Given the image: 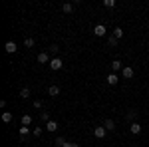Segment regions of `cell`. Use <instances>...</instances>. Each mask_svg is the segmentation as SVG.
Listing matches in <instances>:
<instances>
[{
  "instance_id": "cell-16",
  "label": "cell",
  "mask_w": 149,
  "mask_h": 147,
  "mask_svg": "<svg viewBox=\"0 0 149 147\" xmlns=\"http://www.w3.org/2000/svg\"><path fill=\"white\" fill-rule=\"evenodd\" d=\"M20 98H22V100H28V98H30V90H28V88H22V91H20Z\"/></svg>"
},
{
  "instance_id": "cell-21",
  "label": "cell",
  "mask_w": 149,
  "mask_h": 147,
  "mask_svg": "<svg viewBox=\"0 0 149 147\" xmlns=\"http://www.w3.org/2000/svg\"><path fill=\"white\" fill-rule=\"evenodd\" d=\"M24 46H26V48H32V46H34V38H26V40H24Z\"/></svg>"
},
{
  "instance_id": "cell-7",
  "label": "cell",
  "mask_w": 149,
  "mask_h": 147,
  "mask_svg": "<svg viewBox=\"0 0 149 147\" xmlns=\"http://www.w3.org/2000/svg\"><path fill=\"white\" fill-rule=\"evenodd\" d=\"M4 50H6L8 54H14V52L18 50V46L14 44V42H6V44H4Z\"/></svg>"
},
{
  "instance_id": "cell-24",
  "label": "cell",
  "mask_w": 149,
  "mask_h": 147,
  "mask_svg": "<svg viewBox=\"0 0 149 147\" xmlns=\"http://www.w3.org/2000/svg\"><path fill=\"white\" fill-rule=\"evenodd\" d=\"M127 119H129V121H133V119H135V111H133V109H131V111H127Z\"/></svg>"
},
{
  "instance_id": "cell-1",
  "label": "cell",
  "mask_w": 149,
  "mask_h": 147,
  "mask_svg": "<svg viewBox=\"0 0 149 147\" xmlns=\"http://www.w3.org/2000/svg\"><path fill=\"white\" fill-rule=\"evenodd\" d=\"M62 66H64V64H62V60H60V58H52V62H50V70H54V72H56V70H62Z\"/></svg>"
},
{
  "instance_id": "cell-11",
  "label": "cell",
  "mask_w": 149,
  "mask_h": 147,
  "mask_svg": "<svg viewBox=\"0 0 149 147\" xmlns=\"http://www.w3.org/2000/svg\"><path fill=\"white\" fill-rule=\"evenodd\" d=\"M103 127H105L107 131H113L115 129V121L113 119H105V125H103Z\"/></svg>"
},
{
  "instance_id": "cell-18",
  "label": "cell",
  "mask_w": 149,
  "mask_h": 147,
  "mask_svg": "<svg viewBox=\"0 0 149 147\" xmlns=\"http://www.w3.org/2000/svg\"><path fill=\"white\" fill-rule=\"evenodd\" d=\"M121 36H123V30H121V28H113V38H117V40H119Z\"/></svg>"
},
{
  "instance_id": "cell-27",
  "label": "cell",
  "mask_w": 149,
  "mask_h": 147,
  "mask_svg": "<svg viewBox=\"0 0 149 147\" xmlns=\"http://www.w3.org/2000/svg\"><path fill=\"white\" fill-rule=\"evenodd\" d=\"M34 107H36V109H40V107H42V102H40V100H36V102H34Z\"/></svg>"
},
{
  "instance_id": "cell-6",
  "label": "cell",
  "mask_w": 149,
  "mask_h": 147,
  "mask_svg": "<svg viewBox=\"0 0 149 147\" xmlns=\"http://www.w3.org/2000/svg\"><path fill=\"white\" fill-rule=\"evenodd\" d=\"M129 131H131L133 135H139V133H141V125H139L137 121H133V123L129 125Z\"/></svg>"
},
{
  "instance_id": "cell-19",
  "label": "cell",
  "mask_w": 149,
  "mask_h": 147,
  "mask_svg": "<svg viewBox=\"0 0 149 147\" xmlns=\"http://www.w3.org/2000/svg\"><path fill=\"white\" fill-rule=\"evenodd\" d=\"M28 131H30V129H28L26 125H22V127H20V137H22V139H24V137L28 135Z\"/></svg>"
},
{
  "instance_id": "cell-3",
  "label": "cell",
  "mask_w": 149,
  "mask_h": 147,
  "mask_svg": "<svg viewBox=\"0 0 149 147\" xmlns=\"http://www.w3.org/2000/svg\"><path fill=\"white\" fill-rule=\"evenodd\" d=\"M38 62H40V64H50V62H52V60H50V54H48V52H40V54H38Z\"/></svg>"
},
{
  "instance_id": "cell-4",
  "label": "cell",
  "mask_w": 149,
  "mask_h": 147,
  "mask_svg": "<svg viewBox=\"0 0 149 147\" xmlns=\"http://www.w3.org/2000/svg\"><path fill=\"white\" fill-rule=\"evenodd\" d=\"M133 74H135V72H133V68H129V66H125V68L121 70V76H123L125 79H131V78H133Z\"/></svg>"
},
{
  "instance_id": "cell-26",
  "label": "cell",
  "mask_w": 149,
  "mask_h": 147,
  "mask_svg": "<svg viewBox=\"0 0 149 147\" xmlns=\"http://www.w3.org/2000/svg\"><path fill=\"white\" fill-rule=\"evenodd\" d=\"M42 119H44L46 123H48V121H50V115H48V111H42Z\"/></svg>"
},
{
  "instance_id": "cell-22",
  "label": "cell",
  "mask_w": 149,
  "mask_h": 147,
  "mask_svg": "<svg viewBox=\"0 0 149 147\" xmlns=\"http://www.w3.org/2000/svg\"><path fill=\"white\" fill-rule=\"evenodd\" d=\"M107 44H109V46H113V48H115V46H117V38L109 36V38H107Z\"/></svg>"
},
{
  "instance_id": "cell-13",
  "label": "cell",
  "mask_w": 149,
  "mask_h": 147,
  "mask_svg": "<svg viewBox=\"0 0 149 147\" xmlns=\"http://www.w3.org/2000/svg\"><path fill=\"white\" fill-rule=\"evenodd\" d=\"M62 10L66 12V14H72V12H74V4H70V2H66V4L62 6Z\"/></svg>"
},
{
  "instance_id": "cell-28",
  "label": "cell",
  "mask_w": 149,
  "mask_h": 147,
  "mask_svg": "<svg viewBox=\"0 0 149 147\" xmlns=\"http://www.w3.org/2000/svg\"><path fill=\"white\" fill-rule=\"evenodd\" d=\"M64 147H80V145H78V143H70V141H68V143H66Z\"/></svg>"
},
{
  "instance_id": "cell-2",
  "label": "cell",
  "mask_w": 149,
  "mask_h": 147,
  "mask_svg": "<svg viewBox=\"0 0 149 147\" xmlns=\"http://www.w3.org/2000/svg\"><path fill=\"white\" fill-rule=\"evenodd\" d=\"M105 32H107V30H105V26H103V24H97V26L93 28V34L97 36V38H102V36H105Z\"/></svg>"
},
{
  "instance_id": "cell-25",
  "label": "cell",
  "mask_w": 149,
  "mask_h": 147,
  "mask_svg": "<svg viewBox=\"0 0 149 147\" xmlns=\"http://www.w3.org/2000/svg\"><path fill=\"white\" fill-rule=\"evenodd\" d=\"M34 135H36V137L42 135V127H34Z\"/></svg>"
},
{
  "instance_id": "cell-17",
  "label": "cell",
  "mask_w": 149,
  "mask_h": 147,
  "mask_svg": "<svg viewBox=\"0 0 149 147\" xmlns=\"http://www.w3.org/2000/svg\"><path fill=\"white\" fill-rule=\"evenodd\" d=\"M30 123H32V117H30V115H22V125H26V127H28Z\"/></svg>"
},
{
  "instance_id": "cell-5",
  "label": "cell",
  "mask_w": 149,
  "mask_h": 147,
  "mask_svg": "<svg viewBox=\"0 0 149 147\" xmlns=\"http://www.w3.org/2000/svg\"><path fill=\"white\" fill-rule=\"evenodd\" d=\"M105 133H107V129H105V127H95V129H93V135L97 137V139H103Z\"/></svg>"
},
{
  "instance_id": "cell-12",
  "label": "cell",
  "mask_w": 149,
  "mask_h": 147,
  "mask_svg": "<svg viewBox=\"0 0 149 147\" xmlns=\"http://www.w3.org/2000/svg\"><path fill=\"white\" fill-rule=\"evenodd\" d=\"M46 129H48V131H56V129H58V123L54 121V119H50V121L46 123Z\"/></svg>"
},
{
  "instance_id": "cell-23",
  "label": "cell",
  "mask_w": 149,
  "mask_h": 147,
  "mask_svg": "<svg viewBox=\"0 0 149 147\" xmlns=\"http://www.w3.org/2000/svg\"><path fill=\"white\" fill-rule=\"evenodd\" d=\"M50 54H52V56H56V54H58V46H56V44L50 46Z\"/></svg>"
},
{
  "instance_id": "cell-15",
  "label": "cell",
  "mask_w": 149,
  "mask_h": 147,
  "mask_svg": "<svg viewBox=\"0 0 149 147\" xmlns=\"http://www.w3.org/2000/svg\"><path fill=\"white\" fill-rule=\"evenodd\" d=\"M54 143H56V147H64L66 143H68V141H66V137H58Z\"/></svg>"
},
{
  "instance_id": "cell-14",
  "label": "cell",
  "mask_w": 149,
  "mask_h": 147,
  "mask_svg": "<svg viewBox=\"0 0 149 147\" xmlns=\"http://www.w3.org/2000/svg\"><path fill=\"white\" fill-rule=\"evenodd\" d=\"M2 121H4V123H10V121H12V113L10 111H4V113H2Z\"/></svg>"
},
{
  "instance_id": "cell-8",
  "label": "cell",
  "mask_w": 149,
  "mask_h": 147,
  "mask_svg": "<svg viewBox=\"0 0 149 147\" xmlns=\"http://www.w3.org/2000/svg\"><path fill=\"white\" fill-rule=\"evenodd\" d=\"M121 70H123V64H121V62H119V60H113V62H111V72H121Z\"/></svg>"
},
{
  "instance_id": "cell-9",
  "label": "cell",
  "mask_w": 149,
  "mask_h": 147,
  "mask_svg": "<svg viewBox=\"0 0 149 147\" xmlns=\"http://www.w3.org/2000/svg\"><path fill=\"white\" fill-rule=\"evenodd\" d=\"M48 95H52V98L60 95V86H50V90H48Z\"/></svg>"
},
{
  "instance_id": "cell-20",
  "label": "cell",
  "mask_w": 149,
  "mask_h": 147,
  "mask_svg": "<svg viewBox=\"0 0 149 147\" xmlns=\"http://www.w3.org/2000/svg\"><path fill=\"white\" fill-rule=\"evenodd\" d=\"M103 6H105V8H113L115 0H103Z\"/></svg>"
},
{
  "instance_id": "cell-10",
  "label": "cell",
  "mask_w": 149,
  "mask_h": 147,
  "mask_svg": "<svg viewBox=\"0 0 149 147\" xmlns=\"http://www.w3.org/2000/svg\"><path fill=\"white\" fill-rule=\"evenodd\" d=\"M117 82H119V78H117V74H113V72H111V74L107 76V84H109V86H115Z\"/></svg>"
}]
</instances>
